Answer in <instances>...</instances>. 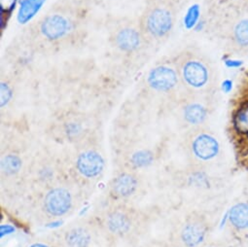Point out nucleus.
<instances>
[{"instance_id":"nucleus-1","label":"nucleus","mask_w":248,"mask_h":247,"mask_svg":"<svg viewBox=\"0 0 248 247\" xmlns=\"http://www.w3.org/2000/svg\"><path fill=\"white\" fill-rule=\"evenodd\" d=\"M183 91L194 94H214L218 72L213 62L202 51L188 48L173 60Z\"/></svg>"},{"instance_id":"nucleus-2","label":"nucleus","mask_w":248,"mask_h":247,"mask_svg":"<svg viewBox=\"0 0 248 247\" xmlns=\"http://www.w3.org/2000/svg\"><path fill=\"white\" fill-rule=\"evenodd\" d=\"M176 0H150L145 6L139 28L144 41L150 45H159L171 35L177 19Z\"/></svg>"},{"instance_id":"nucleus-3","label":"nucleus","mask_w":248,"mask_h":247,"mask_svg":"<svg viewBox=\"0 0 248 247\" xmlns=\"http://www.w3.org/2000/svg\"><path fill=\"white\" fill-rule=\"evenodd\" d=\"M75 29L76 25L69 15L56 12L41 19L32 28V34L42 45L61 46L72 37Z\"/></svg>"},{"instance_id":"nucleus-4","label":"nucleus","mask_w":248,"mask_h":247,"mask_svg":"<svg viewBox=\"0 0 248 247\" xmlns=\"http://www.w3.org/2000/svg\"><path fill=\"white\" fill-rule=\"evenodd\" d=\"M226 15L220 32L227 50L235 56L248 57V9Z\"/></svg>"},{"instance_id":"nucleus-5","label":"nucleus","mask_w":248,"mask_h":247,"mask_svg":"<svg viewBox=\"0 0 248 247\" xmlns=\"http://www.w3.org/2000/svg\"><path fill=\"white\" fill-rule=\"evenodd\" d=\"M213 94H194L184 92L182 97V118L190 126L200 127L207 119L213 100Z\"/></svg>"},{"instance_id":"nucleus-6","label":"nucleus","mask_w":248,"mask_h":247,"mask_svg":"<svg viewBox=\"0 0 248 247\" xmlns=\"http://www.w3.org/2000/svg\"><path fill=\"white\" fill-rule=\"evenodd\" d=\"M147 84L154 91L162 93H174L179 89L183 90L173 61L152 68L147 77Z\"/></svg>"},{"instance_id":"nucleus-7","label":"nucleus","mask_w":248,"mask_h":247,"mask_svg":"<svg viewBox=\"0 0 248 247\" xmlns=\"http://www.w3.org/2000/svg\"><path fill=\"white\" fill-rule=\"evenodd\" d=\"M189 145L192 154L203 162L214 159L220 152V143L216 137L201 128L190 135Z\"/></svg>"},{"instance_id":"nucleus-8","label":"nucleus","mask_w":248,"mask_h":247,"mask_svg":"<svg viewBox=\"0 0 248 247\" xmlns=\"http://www.w3.org/2000/svg\"><path fill=\"white\" fill-rule=\"evenodd\" d=\"M114 43L123 52H135L140 49L144 38L140 28L132 26H122L114 32Z\"/></svg>"},{"instance_id":"nucleus-9","label":"nucleus","mask_w":248,"mask_h":247,"mask_svg":"<svg viewBox=\"0 0 248 247\" xmlns=\"http://www.w3.org/2000/svg\"><path fill=\"white\" fill-rule=\"evenodd\" d=\"M70 193L62 188L51 190L44 200L46 211L52 216H62L65 214L71 207Z\"/></svg>"},{"instance_id":"nucleus-10","label":"nucleus","mask_w":248,"mask_h":247,"mask_svg":"<svg viewBox=\"0 0 248 247\" xmlns=\"http://www.w3.org/2000/svg\"><path fill=\"white\" fill-rule=\"evenodd\" d=\"M76 167L82 175L93 178L102 171L104 161L99 153L95 151H86L79 155Z\"/></svg>"},{"instance_id":"nucleus-11","label":"nucleus","mask_w":248,"mask_h":247,"mask_svg":"<svg viewBox=\"0 0 248 247\" xmlns=\"http://www.w3.org/2000/svg\"><path fill=\"white\" fill-rule=\"evenodd\" d=\"M205 233V223L201 218H192L183 227L181 239L187 247H196L203 241Z\"/></svg>"},{"instance_id":"nucleus-12","label":"nucleus","mask_w":248,"mask_h":247,"mask_svg":"<svg viewBox=\"0 0 248 247\" xmlns=\"http://www.w3.org/2000/svg\"><path fill=\"white\" fill-rule=\"evenodd\" d=\"M137 188L138 180L135 178V176L128 173L121 174L113 183V191L115 195L122 198L130 197L135 193Z\"/></svg>"},{"instance_id":"nucleus-13","label":"nucleus","mask_w":248,"mask_h":247,"mask_svg":"<svg viewBox=\"0 0 248 247\" xmlns=\"http://www.w3.org/2000/svg\"><path fill=\"white\" fill-rule=\"evenodd\" d=\"M231 223L236 229L243 230L248 228V203L240 202L232 207L229 213Z\"/></svg>"},{"instance_id":"nucleus-14","label":"nucleus","mask_w":248,"mask_h":247,"mask_svg":"<svg viewBox=\"0 0 248 247\" xmlns=\"http://www.w3.org/2000/svg\"><path fill=\"white\" fill-rule=\"evenodd\" d=\"M107 226L114 233H124L130 230L131 221L127 215L116 211L109 215L107 219Z\"/></svg>"},{"instance_id":"nucleus-15","label":"nucleus","mask_w":248,"mask_h":247,"mask_svg":"<svg viewBox=\"0 0 248 247\" xmlns=\"http://www.w3.org/2000/svg\"><path fill=\"white\" fill-rule=\"evenodd\" d=\"M65 240L69 247H88L91 234L84 228H74L66 233Z\"/></svg>"},{"instance_id":"nucleus-16","label":"nucleus","mask_w":248,"mask_h":247,"mask_svg":"<svg viewBox=\"0 0 248 247\" xmlns=\"http://www.w3.org/2000/svg\"><path fill=\"white\" fill-rule=\"evenodd\" d=\"M41 5L42 2L35 1V0H31V1L30 0H27V1H24L20 9L19 21L23 24L30 21L34 16V14L39 10Z\"/></svg>"},{"instance_id":"nucleus-17","label":"nucleus","mask_w":248,"mask_h":247,"mask_svg":"<svg viewBox=\"0 0 248 247\" xmlns=\"http://www.w3.org/2000/svg\"><path fill=\"white\" fill-rule=\"evenodd\" d=\"M235 130L243 135L248 134V105H245L237 110L233 118Z\"/></svg>"},{"instance_id":"nucleus-18","label":"nucleus","mask_w":248,"mask_h":247,"mask_svg":"<svg viewBox=\"0 0 248 247\" xmlns=\"http://www.w3.org/2000/svg\"><path fill=\"white\" fill-rule=\"evenodd\" d=\"M216 1L227 10V13L248 9V0H216Z\"/></svg>"},{"instance_id":"nucleus-19","label":"nucleus","mask_w":248,"mask_h":247,"mask_svg":"<svg viewBox=\"0 0 248 247\" xmlns=\"http://www.w3.org/2000/svg\"><path fill=\"white\" fill-rule=\"evenodd\" d=\"M2 170L7 174H14L18 172L22 167V161L15 155L6 156L1 163Z\"/></svg>"},{"instance_id":"nucleus-20","label":"nucleus","mask_w":248,"mask_h":247,"mask_svg":"<svg viewBox=\"0 0 248 247\" xmlns=\"http://www.w3.org/2000/svg\"><path fill=\"white\" fill-rule=\"evenodd\" d=\"M153 155L150 151L141 150L133 155L132 162L136 167L143 168L149 166L153 162Z\"/></svg>"},{"instance_id":"nucleus-21","label":"nucleus","mask_w":248,"mask_h":247,"mask_svg":"<svg viewBox=\"0 0 248 247\" xmlns=\"http://www.w3.org/2000/svg\"><path fill=\"white\" fill-rule=\"evenodd\" d=\"M12 97V91L8 85L2 83L1 84V106L3 107L5 104L9 102Z\"/></svg>"},{"instance_id":"nucleus-22","label":"nucleus","mask_w":248,"mask_h":247,"mask_svg":"<svg viewBox=\"0 0 248 247\" xmlns=\"http://www.w3.org/2000/svg\"><path fill=\"white\" fill-rule=\"evenodd\" d=\"M0 230H1V236H4L5 234L12 233L15 232V229L10 225H2Z\"/></svg>"},{"instance_id":"nucleus-23","label":"nucleus","mask_w":248,"mask_h":247,"mask_svg":"<svg viewBox=\"0 0 248 247\" xmlns=\"http://www.w3.org/2000/svg\"><path fill=\"white\" fill-rule=\"evenodd\" d=\"M31 247H48V246L45 244H41V243H35V244L31 245Z\"/></svg>"}]
</instances>
